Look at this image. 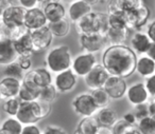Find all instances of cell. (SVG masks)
<instances>
[{
	"mask_svg": "<svg viewBox=\"0 0 155 134\" xmlns=\"http://www.w3.org/2000/svg\"><path fill=\"white\" fill-rule=\"evenodd\" d=\"M91 97H93L95 104H97V107L99 109L104 108V107H108V104H110V98L103 88H100V89H96V90L91 91Z\"/></svg>",
	"mask_w": 155,
	"mask_h": 134,
	"instance_id": "30",
	"label": "cell"
},
{
	"mask_svg": "<svg viewBox=\"0 0 155 134\" xmlns=\"http://www.w3.org/2000/svg\"><path fill=\"white\" fill-rule=\"evenodd\" d=\"M129 29H108L105 34L106 42L110 45H123L130 36Z\"/></svg>",
	"mask_w": 155,
	"mask_h": 134,
	"instance_id": "26",
	"label": "cell"
},
{
	"mask_svg": "<svg viewBox=\"0 0 155 134\" xmlns=\"http://www.w3.org/2000/svg\"><path fill=\"white\" fill-rule=\"evenodd\" d=\"M19 5L25 10H31L39 7V0H18Z\"/></svg>",
	"mask_w": 155,
	"mask_h": 134,
	"instance_id": "45",
	"label": "cell"
},
{
	"mask_svg": "<svg viewBox=\"0 0 155 134\" xmlns=\"http://www.w3.org/2000/svg\"><path fill=\"white\" fill-rule=\"evenodd\" d=\"M58 96V91H56L55 87L52 85L46 86L44 88H41L39 90V98L38 100H41V101H46V102H50L51 104L52 101H54Z\"/></svg>",
	"mask_w": 155,
	"mask_h": 134,
	"instance_id": "36",
	"label": "cell"
},
{
	"mask_svg": "<svg viewBox=\"0 0 155 134\" xmlns=\"http://www.w3.org/2000/svg\"><path fill=\"white\" fill-rule=\"evenodd\" d=\"M98 128H99V123H97L95 116H91L83 117L78 123L77 130L82 134H96Z\"/></svg>",
	"mask_w": 155,
	"mask_h": 134,
	"instance_id": "28",
	"label": "cell"
},
{
	"mask_svg": "<svg viewBox=\"0 0 155 134\" xmlns=\"http://www.w3.org/2000/svg\"><path fill=\"white\" fill-rule=\"evenodd\" d=\"M77 83L78 77L71 69L58 73L53 77V86L55 87L58 93H68L72 91L77 86Z\"/></svg>",
	"mask_w": 155,
	"mask_h": 134,
	"instance_id": "11",
	"label": "cell"
},
{
	"mask_svg": "<svg viewBox=\"0 0 155 134\" xmlns=\"http://www.w3.org/2000/svg\"><path fill=\"white\" fill-rule=\"evenodd\" d=\"M39 88L34 86L32 83L27 80H21V87H20L19 93L17 97L21 102L36 101L39 98Z\"/></svg>",
	"mask_w": 155,
	"mask_h": 134,
	"instance_id": "23",
	"label": "cell"
},
{
	"mask_svg": "<svg viewBox=\"0 0 155 134\" xmlns=\"http://www.w3.org/2000/svg\"><path fill=\"white\" fill-rule=\"evenodd\" d=\"M73 134H82V133H81L80 131H78L77 129H75V130H74V132H73Z\"/></svg>",
	"mask_w": 155,
	"mask_h": 134,
	"instance_id": "57",
	"label": "cell"
},
{
	"mask_svg": "<svg viewBox=\"0 0 155 134\" xmlns=\"http://www.w3.org/2000/svg\"><path fill=\"white\" fill-rule=\"evenodd\" d=\"M96 134H114V132H113L112 128H110V127H101V126H99V128L97 129Z\"/></svg>",
	"mask_w": 155,
	"mask_h": 134,
	"instance_id": "49",
	"label": "cell"
},
{
	"mask_svg": "<svg viewBox=\"0 0 155 134\" xmlns=\"http://www.w3.org/2000/svg\"><path fill=\"white\" fill-rule=\"evenodd\" d=\"M1 16H2V12L0 11V22H1Z\"/></svg>",
	"mask_w": 155,
	"mask_h": 134,
	"instance_id": "58",
	"label": "cell"
},
{
	"mask_svg": "<svg viewBox=\"0 0 155 134\" xmlns=\"http://www.w3.org/2000/svg\"><path fill=\"white\" fill-rule=\"evenodd\" d=\"M110 75L108 74V72L105 70L102 64H98L93 68V70L84 77V81L86 87L88 88L91 91L96 89H100L103 88L105 85L106 80Z\"/></svg>",
	"mask_w": 155,
	"mask_h": 134,
	"instance_id": "12",
	"label": "cell"
},
{
	"mask_svg": "<svg viewBox=\"0 0 155 134\" xmlns=\"http://www.w3.org/2000/svg\"><path fill=\"white\" fill-rule=\"evenodd\" d=\"M31 39L34 52H43L46 50H49L53 42V35H52L50 29L48 26H43L37 30L31 31L30 32Z\"/></svg>",
	"mask_w": 155,
	"mask_h": 134,
	"instance_id": "9",
	"label": "cell"
},
{
	"mask_svg": "<svg viewBox=\"0 0 155 134\" xmlns=\"http://www.w3.org/2000/svg\"><path fill=\"white\" fill-rule=\"evenodd\" d=\"M16 61L18 62V64L20 66V68L24 70V72H28L32 69V60H31V57H24V56H18L17 60Z\"/></svg>",
	"mask_w": 155,
	"mask_h": 134,
	"instance_id": "41",
	"label": "cell"
},
{
	"mask_svg": "<svg viewBox=\"0 0 155 134\" xmlns=\"http://www.w3.org/2000/svg\"><path fill=\"white\" fill-rule=\"evenodd\" d=\"M143 83H144V86H146L150 96L155 97V74H153L152 76L146 78Z\"/></svg>",
	"mask_w": 155,
	"mask_h": 134,
	"instance_id": "43",
	"label": "cell"
},
{
	"mask_svg": "<svg viewBox=\"0 0 155 134\" xmlns=\"http://www.w3.org/2000/svg\"><path fill=\"white\" fill-rule=\"evenodd\" d=\"M20 134H43V131L37 126V123H31V125H25Z\"/></svg>",
	"mask_w": 155,
	"mask_h": 134,
	"instance_id": "42",
	"label": "cell"
},
{
	"mask_svg": "<svg viewBox=\"0 0 155 134\" xmlns=\"http://www.w3.org/2000/svg\"><path fill=\"white\" fill-rule=\"evenodd\" d=\"M132 127H134L133 125H130L125 120H123L122 118H118V120L114 123V126L112 127V130L114 132V134H124L127 131H129Z\"/></svg>",
	"mask_w": 155,
	"mask_h": 134,
	"instance_id": "38",
	"label": "cell"
},
{
	"mask_svg": "<svg viewBox=\"0 0 155 134\" xmlns=\"http://www.w3.org/2000/svg\"><path fill=\"white\" fill-rule=\"evenodd\" d=\"M146 55L155 61V42H151L150 47L148 48V51H147Z\"/></svg>",
	"mask_w": 155,
	"mask_h": 134,
	"instance_id": "48",
	"label": "cell"
},
{
	"mask_svg": "<svg viewBox=\"0 0 155 134\" xmlns=\"http://www.w3.org/2000/svg\"><path fill=\"white\" fill-rule=\"evenodd\" d=\"M12 5H14V3L12 2L11 0H0V11L3 13V12L9 7H11Z\"/></svg>",
	"mask_w": 155,
	"mask_h": 134,
	"instance_id": "51",
	"label": "cell"
},
{
	"mask_svg": "<svg viewBox=\"0 0 155 134\" xmlns=\"http://www.w3.org/2000/svg\"><path fill=\"white\" fill-rule=\"evenodd\" d=\"M103 89L108 94L110 99H120L125 96L127 85L124 78L117 76H110L106 80Z\"/></svg>",
	"mask_w": 155,
	"mask_h": 134,
	"instance_id": "16",
	"label": "cell"
},
{
	"mask_svg": "<svg viewBox=\"0 0 155 134\" xmlns=\"http://www.w3.org/2000/svg\"><path fill=\"white\" fill-rule=\"evenodd\" d=\"M1 100H2V97H1V94H0V101H1Z\"/></svg>",
	"mask_w": 155,
	"mask_h": 134,
	"instance_id": "59",
	"label": "cell"
},
{
	"mask_svg": "<svg viewBox=\"0 0 155 134\" xmlns=\"http://www.w3.org/2000/svg\"><path fill=\"white\" fill-rule=\"evenodd\" d=\"M123 120H125L127 123L130 125H133V126H136V123H137V119H136L135 115L133 114V112H129V113H125L122 117Z\"/></svg>",
	"mask_w": 155,
	"mask_h": 134,
	"instance_id": "47",
	"label": "cell"
},
{
	"mask_svg": "<svg viewBox=\"0 0 155 134\" xmlns=\"http://www.w3.org/2000/svg\"><path fill=\"white\" fill-rule=\"evenodd\" d=\"M147 35H148V37L150 38L151 42H155V20H153L151 23L148 24Z\"/></svg>",
	"mask_w": 155,
	"mask_h": 134,
	"instance_id": "46",
	"label": "cell"
},
{
	"mask_svg": "<svg viewBox=\"0 0 155 134\" xmlns=\"http://www.w3.org/2000/svg\"><path fill=\"white\" fill-rule=\"evenodd\" d=\"M148 108H149V116L155 120V99L149 102Z\"/></svg>",
	"mask_w": 155,
	"mask_h": 134,
	"instance_id": "50",
	"label": "cell"
},
{
	"mask_svg": "<svg viewBox=\"0 0 155 134\" xmlns=\"http://www.w3.org/2000/svg\"><path fill=\"white\" fill-rule=\"evenodd\" d=\"M95 118L101 127L112 128L114 123L118 120V114L114 109L110 107H104L97 111V113L95 114Z\"/></svg>",
	"mask_w": 155,
	"mask_h": 134,
	"instance_id": "24",
	"label": "cell"
},
{
	"mask_svg": "<svg viewBox=\"0 0 155 134\" xmlns=\"http://www.w3.org/2000/svg\"><path fill=\"white\" fill-rule=\"evenodd\" d=\"M14 49L18 56H24V57H32V55L35 53L33 49L32 39H31L30 32L25 34L20 38L13 41Z\"/></svg>",
	"mask_w": 155,
	"mask_h": 134,
	"instance_id": "22",
	"label": "cell"
},
{
	"mask_svg": "<svg viewBox=\"0 0 155 134\" xmlns=\"http://www.w3.org/2000/svg\"><path fill=\"white\" fill-rule=\"evenodd\" d=\"M133 114L135 115L136 119L140 120V119L144 118V117L149 116V108H148V102L147 104H138V106L134 107V111Z\"/></svg>",
	"mask_w": 155,
	"mask_h": 134,
	"instance_id": "39",
	"label": "cell"
},
{
	"mask_svg": "<svg viewBox=\"0 0 155 134\" xmlns=\"http://www.w3.org/2000/svg\"><path fill=\"white\" fill-rule=\"evenodd\" d=\"M71 107H72L73 111L82 118L95 116L97 111L99 110L97 104L94 101L91 93H82L77 95L71 102Z\"/></svg>",
	"mask_w": 155,
	"mask_h": 134,
	"instance_id": "5",
	"label": "cell"
},
{
	"mask_svg": "<svg viewBox=\"0 0 155 134\" xmlns=\"http://www.w3.org/2000/svg\"><path fill=\"white\" fill-rule=\"evenodd\" d=\"M43 10L48 20V23L67 18V9L61 1L48 3L45 7H43Z\"/></svg>",
	"mask_w": 155,
	"mask_h": 134,
	"instance_id": "20",
	"label": "cell"
},
{
	"mask_svg": "<svg viewBox=\"0 0 155 134\" xmlns=\"http://www.w3.org/2000/svg\"><path fill=\"white\" fill-rule=\"evenodd\" d=\"M21 87V80L13 77H3L0 79V94L2 99L17 97Z\"/></svg>",
	"mask_w": 155,
	"mask_h": 134,
	"instance_id": "18",
	"label": "cell"
},
{
	"mask_svg": "<svg viewBox=\"0 0 155 134\" xmlns=\"http://www.w3.org/2000/svg\"><path fill=\"white\" fill-rule=\"evenodd\" d=\"M22 79L27 81H30V83H32L34 86H36L37 88H39V89L53 83L52 73L50 72L46 67L31 69L30 71L25 73V76Z\"/></svg>",
	"mask_w": 155,
	"mask_h": 134,
	"instance_id": "10",
	"label": "cell"
},
{
	"mask_svg": "<svg viewBox=\"0 0 155 134\" xmlns=\"http://www.w3.org/2000/svg\"><path fill=\"white\" fill-rule=\"evenodd\" d=\"M3 75H5V77H13V78H17L21 80L25 76V72H24V70L20 68L18 62L14 61V62H12V64L5 67Z\"/></svg>",
	"mask_w": 155,
	"mask_h": 134,
	"instance_id": "35",
	"label": "cell"
},
{
	"mask_svg": "<svg viewBox=\"0 0 155 134\" xmlns=\"http://www.w3.org/2000/svg\"><path fill=\"white\" fill-rule=\"evenodd\" d=\"M124 15L130 30H139L148 23L151 12L147 5H143L135 11L124 12Z\"/></svg>",
	"mask_w": 155,
	"mask_h": 134,
	"instance_id": "13",
	"label": "cell"
},
{
	"mask_svg": "<svg viewBox=\"0 0 155 134\" xmlns=\"http://www.w3.org/2000/svg\"><path fill=\"white\" fill-rule=\"evenodd\" d=\"M24 26L30 32L48 26V20L45 16L43 8L38 7L31 10H27L26 15H25Z\"/></svg>",
	"mask_w": 155,
	"mask_h": 134,
	"instance_id": "15",
	"label": "cell"
},
{
	"mask_svg": "<svg viewBox=\"0 0 155 134\" xmlns=\"http://www.w3.org/2000/svg\"><path fill=\"white\" fill-rule=\"evenodd\" d=\"M0 134H10V133L5 131V129H2V128H0Z\"/></svg>",
	"mask_w": 155,
	"mask_h": 134,
	"instance_id": "55",
	"label": "cell"
},
{
	"mask_svg": "<svg viewBox=\"0 0 155 134\" xmlns=\"http://www.w3.org/2000/svg\"><path fill=\"white\" fill-rule=\"evenodd\" d=\"M136 128L140 134H155V120L147 116L136 123Z\"/></svg>",
	"mask_w": 155,
	"mask_h": 134,
	"instance_id": "33",
	"label": "cell"
},
{
	"mask_svg": "<svg viewBox=\"0 0 155 134\" xmlns=\"http://www.w3.org/2000/svg\"><path fill=\"white\" fill-rule=\"evenodd\" d=\"M137 55L130 47L124 45H110L104 50L101 64L110 76L127 78L134 74Z\"/></svg>",
	"mask_w": 155,
	"mask_h": 134,
	"instance_id": "1",
	"label": "cell"
},
{
	"mask_svg": "<svg viewBox=\"0 0 155 134\" xmlns=\"http://www.w3.org/2000/svg\"><path fill=\"white\" fill-rule=\"evenodd\" d=\"M20 104H21V101H20V99L18 97L7 98L2 104V110L9 116L15 117L20 108Z\"/></svg>",
	"mask_w": 155,
	"mask_h": 134,
	"instance_id": "32",
	"label": "cell"
},
{
	"mask_svg": "<svg viewBox=\"0 0 155 134\" xmlns=\"http://www.w3.org/2000/svg\"><path fill=\"white\" fill-rule=\"evenodd\" d=\"M26 10L19 5H12L9 7L1 16L0 24L7 28H16L24 26Z\"/></svg>",
	"mask_w": 155,
	"mask_h": 134,
	"instance_id": "8",
	"label": "cell"
},
{
	"mask_svg": "<svg viewBox=\"0 0 155 134\" xmlns=\"http://www.w3.org/2000/svg\"><path fill=\"white\" fill-rule=\"evenodd\" d=\"M72 58V54H71L70 48L68 45H56V47L49 49L47 55H46V68L51 73L58 74V73L70 69Z\"/></svg>",
	"mask_w": 155,
	"mask_h": 134,
	"instance_id": "3",
	"label": "cell"
},
{
	"mask_svg": "<svg viewBox=\"0 0 155 134\" xmlns=\"http://www.w3.org/2000/svg\"><path fill=\"white\" fill-rule=\"evenodd\" d=\"M74 26L79 35L97 33L105 36L106 32L110 29L108 15L107 13L93 11L81 20H79L77 23H74Z\"/></svg>",
	"mask_w": 155,
	"mask_h": 134,
	"instance_id": "2",
	"label": "cell"
},
{
	"mask_svg": "<svg viewBox=\"0 0 155 134\" xmlns=\"http://www.w3.org/2000/svg\"><path fill=\"white\" fill-rule=\"evenodd\" d=\"M107 15H108V26H110V29H129L124 13L107 14Z\"/></svg>",
	"mask_w": 155,
	"mask_h": 134,
	"instance_id": "34",
	"label": "cell"
},
{
	"mask_svg": "<svg viewBox=\"0 0 155 134\" xmlns=\"http://www.w3.org/2000/svg\"><path fill=\"white\" fill-rule=\"evenodd\" d=\"M43 134H68L63 128L58 127V126L50 125L47 126L45 129L43 130Z\"/></svg>",
	"mask_w": 155,
	"mask_h": 134,
	"instance_id": "44",
	"label": "cell"
},
{
	"mask_svg": "<svg viewBox=\"0 0 155 134\" xmlns=\"http://www.w3.org/2000/svg\"><path fill=\"white\" fill-rule=\"evenodd\" d=\"M79 43H80L81 49L84 52L96 54L98 52L102 51L107 42H106L104 35L94 33V34L79 35Z\"/></svg>",
	"mask_w": 155,
	"mask_h": 134,
	"instance_id": "7",
	"label": "cell"
},
{
	"mask_svg": "<svg viewBox=\"0 0 155 134\" xmlns=\"http://www.w3.org/2000/svg\"><path fill=\"white\" fill-rule=\"evenodd\" d=\"M93 12V7L83 0H72L67 9V19L72 23H77L79 20Z\"/></svg>",
	"mask_w": 155,
	"mask_h": 134,
	"instance_id": "17",
	"label": "cell"
},
{
	"mask_svg": "<svg viewBox=\"0 0 155 134\" xmlns=\"http://www.w3.org/2000/svg\"><path fill=\"white\" fill-rule=\"evenodd\" d=\"M63 1H72V0H63Z\"/></svg>",
	"mask_w": 155,
	"mask_h": 134,
	"instance_id": "60",
	"label": "cell"
},
{
	"mask_svg": "<svg viewBox=\"0 0 155 134\" xmlns=\"http://www.w3.org/2000/svg\"><path fill=\"white\" fill-rule=\"evenodd\" d=\"M2 38V29H1V24H0V39Z\"/></svg>",
	"mask_w": 155,
	"mask_h": 134,
	"instance_id": "56",
	"label": "cell"
},
{
	"mask_svg": "<svg viewBox=\"0 0 155 134\" xmlns=\"http://www.w3.org/2000/svg\"><path fill=\"white\" fill-rule=\"evenodd\" d=\"M48 28L50 29L53 37L63 38V37H66L70 32V21L67 18H64V19L48 23Z\"/></svg>",
	"mask_w": 155,
	"mask_h": 134,
	"instance_id": "27",
	"label": "cell"
},
{
	"mask_svg": "<svg viewBox=\"0 0 155 134\" xmlns=\"http://www.w3.org/2000/svg\"><path fill=\"white\" fill-rule=\"evenodd\" d=\"M18 55L14 49L13 41L8 38L0 39V66L5 67L16 61Z\"/></svg>",
	"mask_w": 155,
	"mask_h": 134,
	"instance_id": "19",
	"label": "cell"
},
{
	"mask_svg": "<svg viewBox=\"0 0 155 134\" xmlns=\"http://www.w3.org/2000/svg\"><path fill=\"white\" fill-rule=\"evenodd\" d=\"M135 72H137L138 75L142 78L152 76L153 74H155V61L148 57L146 54L137 57Z\"/></svg>",
	"mask_w": 155,
	"mask_h": 134,
	"instance_id": "25",
	"label": "cell"
},
{
	"mask_svg": "<svg viewBox=\"0 0 155 134\" xmlns=\"http://www.w3.org/2000/svg\"><path fill=\"white\" fill-rule=\"evenodd\" d=\"M121 5L124 13V12H132L140 9L141 7L146 5V3H144V0H121Z\"/></svg>",
	"mask_w": 155,
	"mask_h": 134,
	"instance_id": "37",
	"label": "cell"
},
{
	"mask_svg": "<svg viewBox=\"0 0 155 134\" xmlns=\"http://www.w3.org/2000/svg\"><path fill=\"white\" fill-rule=\"evenodd\" d=\"M15 117L24 126L31 125V123H37L41 119L44 118L39 100L21 102L20 108Z\"/></svg>",
	"mask_w": 155,
	"mask_h": 134,
	"instance_id": "4",
	"label": "cell"
},
{
	"mask_svg": "<svg viewBox=\"0 0 155 134\" xmlns=\"http://www.w3.org/2000/svg\"><path fill=\"white\" fill-rule=\"evenodd\" d=\"M96 64H98V61L95 54L83 52V53L77 55L74 58H72L70 69L77 75V77L84 78L93 70Z\"/></svg>",
	"mask_w": 155,
	"mask_h": 134,
	"instance_id": "6",
	"label": "cell"
},
{
	"mask_svg": "<svg viewBox=\"0 0 155 134\" xmlns=\"http://www.w3.org/2000/svg\"><path fill=\"white\" fill-rule=\"evenodd\" d=\"M56 1H61V0H39V7L43 8V7H45L46 5H48V3L56 2Z\"/></svg>",
	"mask_w": 155,
	"mask_h": 134,
	"instance_id": "52",
	"label": "cell"
},
{
	"mask_svg": "<svg viewBox=\"0 0 155 134\" xmlns=\"http://www.w3.org/2000/svg\"><path fill=\"white\" fill-rule=\"evenodd\" d=\"M83 1H84V2H86V3H88L89 5H91V7H93V5L99 3L101 0H83Z\"/></svg>",
	"mask_w": 155,
	"mask_h": 134,
	"instance_id": "54",
	"label": "cell"
},
{
	"mask_svg": "<svg viewBox=\"0 0 155 134\" xmlns=\"http://www.w3.org/2000/svg\"><path fill=\"white\" fill-rule=\"evenodd\" d=\"M123 13L121 0H108L107 14H118Z\"/></svg>",
	"mask_w": 155,
	"mask_h": 134,
	"instance_id": "40",
	"label": "cell"
},
{
	"mask_svg": "<svg viewBox=\"0 0 155 134\" xmlns=\"http://www.w3.org/2000/svg\"><path fill=\"white\" fill-rule=\"evenodd\" d=\"M22 127H24V125L16 117L11 116H9L5 120H3V123L0 126V128L5 129L10 134H20Z\"/></svg>",
	"mask_w": 155,
	"mask_h": 134,
	"instance_id": "31",
	"label": "cell"
},
{
	"mask_svg": "<svg viewBox=\"0 0 155 134\" xmlns=\"http://www.w3.org/2000/svg\"><path fill=\"white\" fill-rule=\"evenodd\" d=\"M124 134H140V133H139V131L137 130V128H136V126H134V127H132L129 131L125 132Z\"/></svg>",
	"mask_w": 155,
	"mask_h": 134,
	"instance_id": "53",
	"label": "cell"
},
{
	"mask_svg": "<svg viewBox=\"0 0 155 134\" xmlns=\"http://www.w3.org/2000/svg\"><path fill=\"white\" fill-rule=\"evenodd\" d=\"M1 29H2V37L3 38H8L12 41L20 38V37L24 36L25 34H27V33L30 32V31H29L25 26H16V28H7V26H1Z\"/></svg>",
	"mask_w": 155,
	"mask_h": 134,
	"instance_id": "29",
	"label": "cell"
},
{
	"mask_svg": "<svg viewBox=\"0 0 155 134\" xmlns=\"http://www.w3.org/2000/svg\"><path fill=\"white\" fill-rule=\"evenodd\" d=\"M125 96H127V101L134 107L147 104L150 99V94L143 83H135L127 87Z\"/></svg>",
	"mask_w": 155,
	"mask_h": 134,
	"instance_id": "14",
	"label": "cell"
},
{
	"mask_svg": "<svg viewBox=\"0 0 155 134\" xmlns=\"http://www.w3.org/2000/svg\"><path fill=\"white\" fill-rule=\"evenodd\" d=\"M130 45H131L130 48L135 52V54L144 55L148 51V48L150 47L151 40L147 33L137 31L132 35L131 39H130Z\"/></svg>",
	"mask_w": 155,
	"mask_h": 134,
	"instance_id": "21",
	"label": "cell"
}]
</instances>
